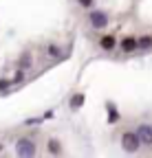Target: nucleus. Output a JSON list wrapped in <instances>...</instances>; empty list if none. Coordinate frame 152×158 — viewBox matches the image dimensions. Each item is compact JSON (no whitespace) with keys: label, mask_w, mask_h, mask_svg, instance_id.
Segmentation results:
<instances>
[{"label":"nucleus","mask_w":152,"mask_h":158,"mask_svg":"<svg viewBox=\"0 0 152 158\" xmlns=\"http://www.w3.org/2000/svg\"><path fill=\"white\" fill-rule=\"evenodd\" d=\"M137 134H139V138H141V143H145V145H152V125H148V123L139 125Z\"/></svg>","instance_id":"nucleus-4"},{"label":"nucleus","mask_w":152,"mask_h":158,"mask_svg":"<svg viewBox=\"0 0 152 158\" xmlns=\"http://www.w3.org/2000/svg\"><path fill=\"white\" fill-rule=\"evenodd\" d=\"M90 24L95 29H106L108 27V15L104 11H93L90 13Z\"/></svg>","instance_id":"nucleus-3"},{"label":"nucleus","mask_w":152,"mask_h":158,"mask_svg":"<svg viewBox=\"0 0 152 158\" xmlns=\"http://www.w3.org/2000/svg\"><path fill=\"white\" fill-rule=\"evenodd\" d=\"M46 53H49L51 57H60V46H55V44H51V46L46 48Z\"/></svg>","instance_id":"nucleus-8"},{"label":"nucleus","mask_w":152,"mask_h":158,"mask_svg":"<svg viewBox=\"0 0 152 158\" xmlns=\"http://www.w3.org/2000/svg\"><path fill=\"white\" fill-rule=\"evenodd\" d=\"M49 149H51L53 154H58V152H60V147H58V143H55V141H51V143H49Z\"/></svg>","instance_id":"nucleus-10"},{"label":"nucleus","mask_w":152,"mask_h":158,"mask_svg":"<svg viewBox=\"0 0 152 158\" xmlns=\"http://www.w3.org/2000/svg\"><path fill=\"white\" fill-rule=\"evenodd\" d=\"M90 2H93V0H80V5H82V7H90Z\"/></svg>","instance_id":"nucleus-12"},{"label":"nucleus","mask_w":152,"mask_h":158,"mask_svg":"<svg viewBox=\"0 0 152 158\" xmlns=\"http://www.w3.org/2000/svg\"><path fill=\"white\" fill-rule=\"evenodd\" d=\"M82 103H84V97H82V94H75V97H73V101H71L73 108H77V106H82Z\"/></svg>","instance_id":"nucleus-9"},{"label":"nucleus","mask_w":152,"mask_h":158,"mask_svg":"<svg viewBox=\"0 0 152 158\" xmlns=\"http://www.w3.org/2000/svg\"><path fill=\"white\" fill-rule=\"evenodd\" d=\"M139 145H141V138H139L137 132H126V134L121 136V147H124V152L135 154V152L139 149Z\"/></svg>","instance_id":"nucleus-2"},{"label":"nucleus","mask_w":152,"mask_h":158,"mask_svg":"<svg viewBox=\"0 0 152 158\" xmlns=\"http://www.w3.org/2000/svg\"><path fill=\"white\" fill-rule=\"evenodd\" d=\"M139 48H143V51L152 48V37H150V35H143V37L139 40Z\"/></svg>","instance_id":"nucleus-7"},{"label":"nucleus","mask_w":152,"mask_h":158,"mask_svg":"<svg viewBox=\"0 0 152 158\" xmlns=\"http://www.w3.org/2000/svg\"><path fill=\"white\" fill-rule=\"evenodd\" d=\"M102 48H106V51H110V48H115V37L112 35H106V37H102Z\"/></svg>","instance_id":"nucleus-6"},{"label":"nucleus","mask_w":152,"mask_h":158,"mask_svg":"<svg viewBox=\"0 0 152 158\" xmlns=\"http://www.w3.org/2000/svg\"><path fill=\"white\" fill-rule=\"evenodd\" d=\"M15 154H18V158H33L35 156V143L31 138H20L15 143Z\"/></svg>","instance_id":"nucleus-1"},{"label":"nucleus","mask_w":152,"mask_h":158,"mask_svg":"<svg viewBox=\"0 0 152 158\" xmlns=\"http://www.w3.org/2000/svg\"><path fill=\"white\" fill-rule=\"evenodd\" d=\"M121 48H124L126 53L139 48V40H135V37H124V40H121Z\"/></svg>","instance_id":"nucleus-5"},{"label":"nucleus","mask_w":152,"mask_h":158,"mask_svg":"<svg viewBox=\"0 0 152 158\" xmlns=\"http://www.w3.org/2000/svg\"><path fill=\"white\" fill-rule=\"evenodd\" d=\"M117 118H119V114H117V110H112V108H110V118H108V121L112 123V121H117Z\"/></svg>","instance_id":"nucleus-11"}]
</instances>
